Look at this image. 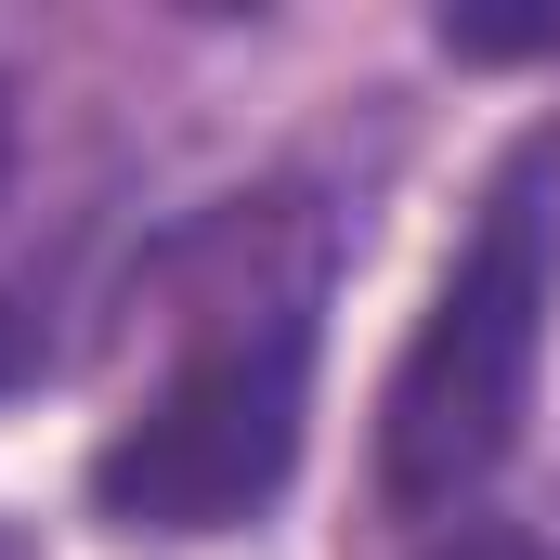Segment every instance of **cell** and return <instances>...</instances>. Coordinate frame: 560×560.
Here are the masks:
<instances>
[{
  "label": "cell",
  "mask_w": 560,
  "mask_h": 560,
  "mask_svg": "<svg viewBox=\"0 0 560 560\" xmlns=\"http://www.w3.org/2000/svg\"><path fill=\"white\" fill-rule=\"evenodd\" d=\"M548 313H560V131H522L378 392V495L405 522H469V495L509 469V443L535 418Z\"/></svg>",
  "instance_id": "1"
},
{
  "label": "cell",
  "mask_w": 560,
  "mask_h": 560,
  "mask_svg": "<svg viewBox=\"0 0 560 560\" xmlns=\"http://www.w3.org/2000/svg\"><path fill=\"white\" fill-rule=\"evenodd\" d=\"M300 418H313V261L196 300L183 365L92 456V509L131 535H235L287 495Z\"/></svg>",
  "instance_id": "2"
},
{
  "label": "cell",
  "mask_w": 560,
  "mask_h": 560,
  "mask_svg": "<svg viewBox=\"0 0 560 560\" xmlns=\"http://www.w3.org/2000/svg\"><path fill=\"white\" fill-rule=\"evenodd\" d=\"M443 52H560V13H443Z\"/></svg>",
  "instance_id": "3"
},
{
  "label": "cell",
  "mask_w": 560,
  "mask_h": 560,
  "mask_svg": "<svg viewBox=\"0 0 560 560\" xmlns=\"http://www.w3.org/2000/svg\"><path fill=\"white\" fill-rule=\"evenodd\" d=\"M430 560H548V548H535L522 522H456V535H443Z\"/></svg>",
  "instance_id": "4"
},
{
  "label": "cell",
  "mask_w": 560,
  "mask_h": 560,
  "mask_svg": "<svg viewBox=\"0 0 560 560\" xmlns=\"http://www.w3.org/2000/svg\"><path fill=\"white\" fill-rule=\"evenodd\" d=\"M0 170H13V92H0Z\"/></svg>",
  "instance_id": "5"
}]
</instances>
